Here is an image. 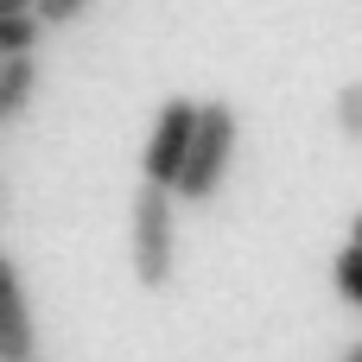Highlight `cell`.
<instances>
[{
	"instance_id": "cell-1",
	"label": "cell",
	"mask_w": 362,
	"mask_h": 362,
	"mask_svg": "<svg viewBox=\"0 0 362 362\" xmlns=\"http://www.w3.org/2000/svg\"><path fill=\"white\" fill-rule=\"evenodd\" d=\"M178 185L140 178L134 210H127V267L146 293H165L178 274Z\"/></svg>"
},
{
	"instance_id": "cell-2",
	"label": "cell",
	"mask_w": 362,
	"mask_h": 362,
	"mask_svg": "<svg viewBox=\"0 0 362 362\" xmlns=\"http://www.w3.org/2000/svg\"><path fill=\"white\" fill-rule=\"evenodd\" d=\"M235 140H242L235 102L210 95V102H204V115H197V146H191V165H185V178H178V197H185L191 210H204V204H216V197H223L229 165H235Z\"/></svg>"
},
{
	"instance_id": "cell-5",
	"label": "cell",
	"mask_w": 362,
	"mask_h": 362,
	"mask_svg": "<svg viewBox=\"0 0 362 362\" xmlns=\"http://www.w3.org/2000/svg\"><path fill=\"white\" fill-rule=\"evenodd\" d=\"M32 95H38V57L32 51L25 57H0V127L19 121L32 108Z\"/></svg>"
},
{
	"instance_id": "cell-10",
	"label": "cell",
	"mask_w": 362,
	"mask_h": 362,
	"mask_svg": "<svg viewBox=\"0 0 362 362\" xmlns=\"http://www.w3.org/2000/svg\"><path fill=\"white\" fill-rule=\"evenodd\" d=\"M337 362H362V344H350V350H344V356H337Z\"/></svg>"
},
{
	"instance_id": "cell-7",
	"label": "cell",
	"mask_w": 362,
	"mask_h": 362,
	"mask_svg": "<svg viewBox=\"0 0 362 362\" xmlns=\"http://www.w3.org/2000/svg\"><path fill=\"white\" fill-rule=\"evenodd\" d=\"M38 38H45L38 6H32V13H6V19H0V57H25V51H38Z\"/></svg>"
},
{
	"instance_id": "cell-8",
	"label": "cell",
	"mask_w": 362,
	"mask_h": 362,
	"mask_svg": "<svg viewBox=\"0 0 362 362\" xmlns=\"http://www.w3.org/2000/svg\"><path fill=\"white\" fill-rule=\"evenodd\" d=\"M331 121H337V134H344L350 146H362V76H350V83L331 95Z\"/></svg>"
},
{
	"instance_id": "cell-3",
	"label": "cell",
	"mask_w": 362,
	"mask_h": 362,
	"mask_svg": "<svg viewBox=\"0 0 362 362\" xmlns=\"http://www.w3.org/2000/svg\"><path fill=\"white\" fill-rule=\"evenodd\" d=\"M197 115H204V102H191V95H165V102H159V121H153L140 178H159V185H178V178H185L191 146H197Z\"/></svg>"
},
{
	"instance_id": "cell-11",
	"label": "cell",
	"mask_w": 362,
	"mask_h": 362,
	"mask_svg": "<svg viewBox=\"0 0 362 362\" xmlns=\"http://www.w3.org/2000/svg\"><path fill=\"white\" fill-rule=\"evenodd\" d=\"M350 235H356V242H362V210H356V223H350Z\"/></svg>"
},
{
	"instance_id": "cell-4",
	"label": "cell",
	"mask_w": 362,
	"mask_h": 362,
	"mask_svg": "<svg viewBox=\"0 0 362 362\" xmlns=\"http://www.w3.org/2000/svg\"><path fill=\"white\" fill-rule=\"evenodd\" d=\"M0 362H38V325H32L25 280H19L13 255H0Z\"/></svg>"
},
{
	"instance_id": "cell-9",
	"label": "cell",
	"mask_w": 362,
	"mask_h": 362,
	"mask_svg": "<svg viewBox=\"0 0 362 362\" xmlns=\"http://www.w3.org/2000/svg\"><path fill=\"white\" fill-rule=\"evenodd\" d=\"M83 6L89 0H38V19L45 25H70V19H83Z\"/></svg>"
},
{
	"instance_id": "cell-6",
	"label": "cell",
	"mask_w": 362,
	"mask_h": 362,
	"mask_svg": "<svg viewBox=\"0 0 362 362\" xmlns=\"http://www.w3.org/2000/svg\"><path fill=\"white\" fill-rule=\"evenodd\" d=\"M331 293H337L344 305H356V312H362V242H356V235L331 255Z\"/></svg>"
}]
</instances>
